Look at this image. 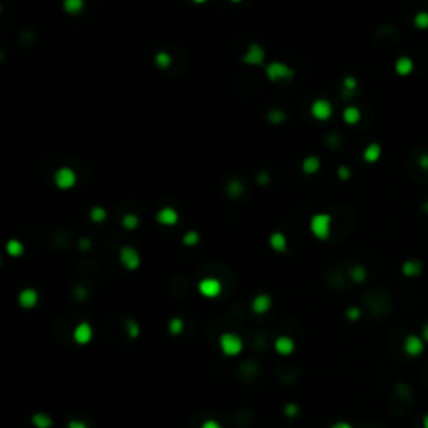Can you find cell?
Listing matches in <instances>:
<instances>
[{"label":"cell","mask_w":428,"mask_h":428,"mask_svg":"<svg viewBox=\"0 0 428 428\" xmlns=\"http://www.w3.org/2000/svg\"><path fill=\"white\" fill-rule=\"evenodd\" d=\"M331 221L333 218L326 213H320V214H314L309 221V229L318 240H326L331 233Z\"/></svg>","instance_id":"6da1fadb"},{"label":"cell","mask_w":428,"mask_h":428,"mask_svg":"<svg viewBox=\"0 0 428 428\" xmlns=\"http://www.w3.org/2000/svg\"><path fill=\"white\" fill-rule=\"evenodd\" d=\"M219 348L228 357H236L243 351V340L236 333H224L219 338Z\"/></svg>","instance_id":"7a4b0ae2"},{"label":"cell","mask_w":428,"mask_h":428,"mask_svg":"<svg viewBox=\"0 0 428 428\" xmlns=\"http://www.w3.org/2000/svg\"><path fill=\"white\" fill-rule=\"evenodd\" d=\"M266 75L271 82H279L293 77L294 70L285 62H271L266 66Z\"/></svg>","instance_id":"3957f363"},{"label":"cell","mask_w":428,"mask_h":428,"mask_svg":"<svg viewBox=\"0 0 428 428\" xmlns=\"http://www.w3.org/2000/svg\"><path fill=\"white\" fill-rule=\"evenodd\" d=\"M119 259L120 263H122V266L129 271L137 270L139 264H141V256H139V253L136 251L134 248H131V246H122V248H120Z\"/></svg>","instance_id":"277c9868"},{"label":"cell","mask_w":428,"mask_h":428,"mask_svg":"<svg viewBox=\"0 0 428 428\" xmlns=\"http://www.w3.org/2000/svg\"><path fill=\"white\" fill-rule=\"evenodd\" d=\"M54 183L59 189H70L77 183V176L70 168H60L54 174Z\"/></svg>","instance_id":"5b68a950"},{"label":"cell","mask_w":428,"mask_h":428,"mask_svg":"<svg viewBox=\"0 0 428 428\" xmlns=\"http://www.w3.org/2000/svg\"><path fill=\"white\" fill-rule=\"evenodd\" d=\"M264 59H266V54H264V49L259 44H249L248 51L243 55V62L248 64V66H263Z\"/></svg>","instance_id":"8992f818"},{"label":"cell","mask_w":428,"mask_h":428,"mask_svg":"<svg viewBox=\"0 0 428 428\" xmlns=\"http://www.w3.org/2000/svg\"><path fill=\"white\" fill-rule=\"evenodd\" d=\"M199 293L206 298H216L221 294L223 291V285L218 278H204L201 279L199 283Z\"/></svg>","instance_id":"52a82bcc"},{"label":"cell","mask_w":428,"mask_h":428,"mask_svg":"<svg viewBox=\"0 0 428 428\" xmlns=\"http://www.w3.org/2000/svg\"><path fill=\"white\" fill-rule=\"evenodd\" d=\"M311 114L318 120H326L333 114V105L326 99H316L311 105Z\"/></svg>","instance_id":"ba28073f"},{"label":"cell","mask_w":428,"mask_h":428,"mask_svg":"<svg viewBox=\"0 0 428 428\" xmlns=\"http://www.w3.org/2000/svg\"><path fill=\"white\" fill-rule=\"evenodd\" d=\"M403 350H405V353L410 355V357H418V355H422L423 350H425L423 338H420L418 335H408L407 338H405Z\"/></svg>","instance_id":"9c48e42d"},{"label":"cell","mask_w":428,"mask_h":428,"mask_svg":"<svg viewBox=\"0 0 428 428\" xmlns=\"http://www.w3.org/2000/svg\"><path fill=\"white\" fill-rule=\"evenodd\" d=\"M37 303H39V294H37V291L32 290V288H25V290H22L20 294H18V305H20L22 308L30 309L34 308Z\"/></svg>","instance_id":"30bf717a"},{"label":"cell","mask_w":428,"mask_h":428,"mask_svg":"<svg viewBox=\"0 0 428 428\" xmlns=\"http://www.w3.org/2000/svg\"><path fill=\"white\" fill-rule=\"evenodd\" d=\"M72 336H74L75 343L87 344L90 340H92V328H90L89 323H81V325H77V326H75Z\"/></svg>","instance_id":"8fae6325"},{"label":"cell","mask_w":428,"mask_h":428,"mask_svg":"<svg viewBox=\"0 0 428 428\" xmlns=\"http://www.w3.org/2000/svg\"><path fill=\"white\" fill-rule=\"evenodd\" d=\"M157 221L164 226H174L179 221V214L174 207H162L157 213Z\"/></svg>","instance_id":"7c38bea8"},{"label":"cell","mask_w":428,"mask_h":428,"mask_svg":"<svg viewBox=\"0 0 428 428\" xmlns=\"http://www.w3.org/2000/svg\"><path fill=\"white\" fill-rule=\"evenodd\" d=\"M251 306H253V311L256 314H264L270 311L271 308V298L268 296V294H257L255 300H253Z\"/></svg>","instance_id":"4fadbf2b"},{"label":"cell","mask_w":428,"mask_h":428,"mask_svg":"<svg viewBox=\"0 0 428 428\" xmlns=\"http://www.w3.org/2000/svg\"><path fill=\"white\" fill-rule=\"evenodd\" d=\"M274 350L279 355H291L294 351V342L288 336H279L274 342Z\"/></svg>","instance_id":"5bb4252c"},{"label":"cell","mask_w":428,"mask_h":428,"mask_svg":"<svg viewBox=\"0 0 428 428\" xmlns=\"http://www.w3.org/2000/svg\"><path fill=\"white\" fill-rule=\"evenodd\" d=\"M380 156H381V146H380V144H377V142L370 144V146L363 151V159H365L366 162H370V164L377 162L378 159H380Z\"/></svg>","instance_id":"9a60e30c"},{"label":"cell","mask_w":428,"mask_h":428,"mask_svg":"<svg viewBox=\"0 0 428 428\" xmlns=\"http://www.w3.org/2000/svg\"><path fill=\"white\" fill-rule=\"evenodd\" d=\"M270 246L274 251L278 253H285L286 251V246H288V241H286V236L283 233H273L270 236Z\"/></svg>","instance_id":"2e32d148"},{"label":"cell","mask_w":428,"mask_h":428,"mask_svg":"<svg viewBox=\"0 0 428 428\" xmlns=\"http://www.w3.org/2000/svg\"><path fill=\"white\" fill-rule=\"evenodd\" d=\"M413 67H415V64H413V60H411L410 57H400L395 62V70H396V74H400V75L411 74Z\"/></svg>","instance_id":"e0dca14e"},{"label":"cell","mask_w":428,"mask_h":428,"mask_svg":"<svg viewBox=\"0 0 428 428\" xmlns=\"http://www.w3.org/2000/svg\"><path fill=\"white\" fill-rule=\"evenodd\" d=\"M321 168V161L316 156H308L303 161V172L305 174H316Z\"/></svg>","instance_id":"ac0fdd59"},{"label":"cell","mask_w":428,"mask_h":428,"mask_svg":"<svg viewBox=\"0 0 428 428\" xmlns=\"http://www.w3.org/2000/svg\"><path fill=\"white\" fill-rule=\"evenodd\" d=\"M343 119L346 124H350V126H353V124H358L360 119H361V112H360L358 107H355V105H350V107H346L343 111Z\"/></svg>","instance_id":"d6986e66"},{"label":"cell","mask_w":428,"mask_h":428,"mask_svg":"<svg viewBox=\"0 0 428 428\" xmlns=\"http://www.w3.org/2000/svg\"><path fill=\"white\" fill-rule=\"evenodd\" d=\"M401 271H403L405 276H416L422 273V263L420 261H405L403 266H401Z\"/></svg>","instance_id":"ffe728a7"},{"label":"cell","mask_w":428,"mask_h":428,"mask_svg":"<svg viewBox=\"0 0 428 428\" xmlns=\"http://www.w3.org/2000/svg\"><path fill=\"white\" fill-rule=\"evenodd\" d=\"M82 9H84V2H82V0H66V2H64V10L70 15L81 14Z\"/></svg>","instance_id":"44dd1931"},{"label":"cell","mask_w":428,"mask_h":428,"mask_svg":"<svg viewBox=\"0 0 428 428\" xmlns=\"http://www.w3.org/2000/svg\"><path fill=\"white\" fill-rule=\"evenodd\" d=\"M5 249H7V253L14 257H18V256L24 255V244H22L18 240H10L9 243H7Z\"/></svg>","instance_id":"7402d4cb"},{"label":"cell","mask_w":428,"mask_h":428,"mask_svg":"<svg viewBox=\"0 0 428 428\" xmlns=\"http://www.w3.org/2000/svg\"><path fill=\"white\" fill-rule=\"evenodd\" d=\"M244 192V184L238 179H231L228 184V194L231 198H240L241 194Z\"/></svg>","instance_id":"603a6c76"},{"label":"cell","mask_w":428,"mask_h":428,"mask_svg":"<svg viewBox=\"0 0 428 428\" xmlns=\"http://www.w3.org/2000/svg\"><path fill=\"white\" fill-rule=\"evenodd\" d=\"M154 60H156L157 67H161V69H168V67L171 66V62H172V57L166 51H159Z\"/></svg>","instance_id":"cb8c5ba5"},{"label":"cell","mask_w":428,"mask_h":428,"mask_svg":"<svg viewBox=\"0 0 428 428\" xmlns=\"http://www.w3.org/2000/svg\"><path fill=\"white\" fill-rule=\"evenodd\" d=\"M32 422H34V425H35L37 428H49V427L52 425V420L49 418L47 415H44V413H37V415H34Z\"/></svg>","instance_id":"d4e9b609"},{"label":"cell","mask_w":428,"mask_h":428,"mask_svg":"<svg viewBox=\"0 0 428 428\" xmlns=\"http://www.w3.org/2000/svg\"><path fill=\"white\" fill-rule=\"evenodd\" d=\"M122 226L126 228L127 231H132L136 229L139 226V218L136 214H126L122 218Z\"/></svg>","instance_id":"484cf974"},{"label":"cell","mask_w":428,"mask_h":428,"mask_svg":"<svg viewBox=\"0 0 428 428\" xmlns=\"http://www.w3.org/2000/svg\"><path fill=\"white\" fill-rule=\"evenodd\" d=\"M350 274H351V279H353V281H357V283H363L365 281V278H366V271H365V268L363 266H353L351 268V271H350Z\"/></svg>","instance_id":"4316f807"},{"label":"cell","mask_w":428,"mask_h":428,"mask_svg":"<svg viewBox=\"0 0 428 428\" xmlns=\"http://www.w3.org/2000/svg\"><path fill=\"white\" fill-rule=\"evenodd\" d=\"M413 22H415L416 29H422V30L428 29V12H425V10H423V12H418L415 15Z\"/></svg>","instance_id":"83f0119b"},{"label":"cell","mask_w":428,"mask_h":428,"mask_svg":"<svg viewBox=\"0 0 428 428\" xmlns=\"http://www.w3.org/2000/svg\"><path fill=\"white\" fill-rule=\"evenodd\" d=\"M105 218H107V213H105L104 207L96 206L90 209V219H92L94 223H101V221H104Z\"/></svg>","instance_id":"f1b7e54d"},{"label":"cell","mask_w":428,"mask_h":428,"mask_svg":"<svg viewBox=\"0 0 428 428\" xmlns=\"http://www.w3.org/2000/svg\"><path fill=\"white\" fill-rule=\"evenodd\" d=\"M126 329H127V335L131 336V338H137L139 333H141V328H139L137 321H134V320L126 321Z\"/></svg>","instance_id":"f546056e"},{"label":"cell","mask_w":428,"mask_h":428,"mask_svg":"<svg viewBox=\"0 0 428 428\" xmlns=\"http://www.w3.org/2000/svg\"><path fill=\"white\" fill-rule=\"evenodd\" d=\"M199 241H201L199 233H196V231H189V233H186L183 238V243L186 246H194V244H198Z\"/></svg>","instance_id":"4dcf8cb0"},{"label":"cell","mask_w":428,"mask_h":428,"mask_svg":"<svg viewBox=\"0 0 428 428\" xmlns=\"http://www.w3.org/2000/svg\"><path fill=\"white\" fill-rule=\"evenodd\" d=\"M184 328V323L181 318H172L171 321H169V331L172 333V335H179L181 331H183Z\"/></svg>","instance_id":"1f68e13d"},{"label":"cell","mask_w":428,"mask_h":428,"mask_svg":"<svg viewBox=\"0 0 428 428\" xmlns=\"http://www.w3.org/2000/svg\"><path fill=\"white\" fill-rule=\"evenodd\" d=\"M285 119H286L285 112L278 111V109H276V111H271L270 114H268V120H270V122H273V124H281Z\"/></svg>","instance_id":"d6a6232c"},{"label":"cell","mask_w":428,"mask_h":428,"mask_svg":"<svg viewBox=\"0 0 428 428\" xmlns=\"http://www.w3.org/2000/svg\"><path fill=\"white\" fill-rule=\"evenodd\" d=\"M343 86H344V89L348 90V92H350V90H355L357 89V86H358V82H357V79L355 77H346L343 81Z\"/></svg>","instance_id":"836d02e7"},{"label":"cell","mask_w":428,"mask_h":428,"mask_svg":"<svg viewBox=\"0 0 428 428\" xmlns=\"http://www.w3.org/2000/svg\"><path fill=\"white\" fill-rule=\"evenodd\" d=\"M360 316H361V311H360L358 308H348L346 318H348V320H350V321H357Z\"/></svg>","instance_id":"e575fe53"},{"label":"cell","mask_w":428,"mask_h":428,"mask_svg":"<svg viewBox=\"0 0 428 428\" xmlns=\"http://www.w3.org/2000/svg\"><path fill=\"white\" fill-rule=\"evenodd\" d=\"M350 169L346 168V166H342V168H338V177L340 179H343V181H346V179H350Z\"/></svg>","instance_id":"d590c367"},{"label":"cell","mask_w":428,"mask_h":428,"mask_svg":"<svg viewBox=\"0 0 428 428\" xmlns=\"http://www.w3.org/2000/svg\"><path fill=\"white\" fill-rule=\"evenodd\" d=\"M69 428H87V425L84 422H81V420H70Z\"/></svg>","instance_id":"8d00e7d4"},{"label":"cell","mask_w":428,"mask_h":428,"mask_svg":"<svg viewBox=\"0 0 428 428\" xmlns=\"http://www.w3.org/2000/svg\"><path fill=\"white\" fill-rule=\"evenodd\" d=\"M201 428H221V425L218 422H214V420H206Z\"/></svg>","instance_id":"74e56055"},{"label":"cell","mask_w":428,"mask_h":428,"mask_svg":"<svg viewBox=\"0 0 428 428\" xmlns=\"http://www.w3.org/2000/svg\"><path fill=\"white\" fill-rule=\"evenodd\" d=\"M420 166H422L423 169H428V154H422V157H420Z\"/></svg>","instance_id":"f35d334b"},{"label":"cell","mask_w":428,"mask_h":428,"mask_svg":"<svg viewBox=\"0 0 428 428\" xmlns=\"http://www.w3.org/2000/svg\"><path fill=\"white\" fill-rule=\"evenodd\" d=\"M75 293H77V298H81V300H84V298L87 296V291L84 290V288H77Z\"/></svg>","instance_id":"ab89813d"},{"label":"cell","mask_w":428,"mask_h":428,"mask_svg":"<svg viewBox=\"0 0 428 428\" xmlns=\"http://www.w3.org/2000/svg\"><path fill=\"white\" fill-rule=\"evenodd\" d=\"M257 181H259L261 184H266L268 181H270V177H268V174H264V172H261L259 176H257Z\"/></svg>","instance_id":"60d3db41"},{"label":"cell","mask_w":428,"mask_h":428,"mask_svg":"<svg viewBox=\"0 0 428 428\" xmlns=\"http://www.w3.org/2000/svg\"><path fill=\"white\" fill-rule=\"evenodd\" d=\"M422 338H423V342H427V343H428V323H427L425 326H423V329H422Z\"/></svg>","instance_id":"b9f144b4"},{"label":"cell","mask_w":428,"mask_h":428,"mask_svg":"<svg viewBox=\"0 0 428 428\" xmlns=\"http://www.w3.org/2000/svg\"><path fill=\"white\" fill-rule=\"evenodd\" d=\"M296 411L298 410H296V407H294V405H288V407H286V413L288 415H294Z\"/></svg>","instance_id":"7bdbcfd3"},{"label":"cell","mask_w":428,"mask_h":428,"mask_svg":"<svg viewBox=\"0 0 428 428\" xmlns=\"http://www.w3.org/2000/svg\"><path fill=\"white\" fill-rule=\"evenodd\" d=\"M331 428H351V425H348L346 422H338V423H335Z\"/></svg>","instance_id":"ee69618b"},{"label":"cell","mask_w":428,"mask_h":428,"mask_svg":"<svg viewBox=\"0 0 428 428\" xmlns=\"http://www.w3.org/2000/svg\"><path fill=\"white\" fill-rule=\"evenodd\" d=\"M423 428H428V413L425 415V418H423Z\"/></svg>","instance_id":"f6af8a7d"},{"label":"cell","mask_w":428,"mask_h":428,"mask_svg":"<svg viewBox=\"0 0 428 428\" xmlns=\"http://www.w3.org/2000/svg\"><path fill=\"white\" fill-rule=\"evenodd\" d=\"M423 209H425V211H428V201H427L425 204H423Z\"/></svg>","instance_id":"bcb514c9"}]
</instances>
